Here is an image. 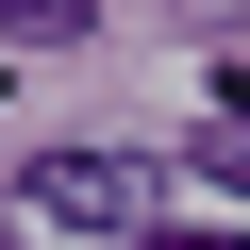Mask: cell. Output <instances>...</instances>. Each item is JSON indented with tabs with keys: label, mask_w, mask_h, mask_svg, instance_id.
Wrapping results in <instances>:
<instances>
[{
	"label": "cell",
	"mask_w": 250,
	"mask_h": 250,
	"mask_svg": "<svg viewBox=\"0 0 250 250\" xmlns=\"http://www.w3.org/2000/svg\"><path fill=\"white\" fill-rule=\"evenodd\" d=\"M34 217H50V233H150V167L100 150V134H83V150H34Z\"/></svg>",
	"instance_id": "1"
},
{
	"label": "cell",
	"mask_w": 250,
	"mask_h": 250,
	"mask_svg": "<svg viewBox=\"0 0 250 250\" xmlns=\"http://www.w3.org/2000/svg\"><path fill=\"white\" fill-rule=\"evenodd\" d=\"M0 34H17V50H83V34H100V0H0Z\"/></svg>",
	"instance_id": "2"
},
{
	"label": "cell",
	"mask_w": 250,
	"mask_h": 250,
	"mask_svg": "<svg viewBox=\"0 0 250 250\" xmlns=\"http://www.w3.org/2000/svg\"><path fill=\"white\" fill-rule=\"evenodd\" d=\"M200 184H233V200H250V100L217 117V134H200Z\"/></svg>",
	"instance_id": "3"
},
{
	"label": "cell",
	"mask_w": 250,
	"mask_h": 250,
	"mask_svg": "<svg viewBox=\"0 0 250 250\" xmlns=\"http://www.w3.org/2000/svg\"><path fill=\"white\" fill-rule=\"evenodd\" d=\"M184 17H200V34H250V0H184Z\"/></svg>",
	"instance_id": "4"
},
{
	"label": "cell",
	"mask_w": 250,
	"mask_h": 250,
	"mask_svg": "<svg viewBox=\"0 0 250 250\" xmlns=\"http://www.w3.org/2000/svg\"><path fill=\"white\" fill-rule=\"evenodd\" d=\"M134 250H250V233H134Z\"/></svg>",
	"instance_id": "5"
},
{
	"label": "cell",
	"mask_w": 250,
	"mask_h": 250,
	"mask_svg": "<svg viewBox=\"0 0 250 250\" xmlns=\"http://www.w3.org/2000/svg\"><path fill=\"white\" fill-rule=\"evenodd\" d=\"M0 250H17V233H0Z\"/></svg>",
	"instance_id": "6"
}]
</instances>
